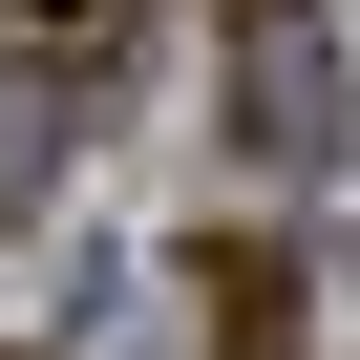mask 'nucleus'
Here are the masks:
<instances>
[{
  "label": "nucleus",
  "instance_id": "1",
  "mask_svg": "<svg viewBox=\"0 0 360 360\" xmlns=\"http://www.w3.org/2000/svg\"><path fill=\"white\" fill-rule=\"evenodd\" d=\"M191 318H212V360H276L297 339V255L276 233H191Z\"/></svg>",
  "mask_w": 360,
  "mask_h": 360
},
{
  "label": "nucleus",
  "instance_id": "2",
  "mask_svg": "<svg viewBox=\"0 0 360 360\" xmlns=\"http://www.w3.org/2000/svg\"><path fill=\"white\" fill-rule=\"evenodd\" d=\"M233 106H255V148H276V169H318V148H339V64H318L297 22H255V64H233Z\"/></svg>",
  "mask_w": 360,
  "mask_h": 360
},
{
  "label": "nucleus",
  "instance_id": "3",
  "mask_svg": "<svg viewBox=\"0 0 360 360\" xmlns=\"http://www.w3.org/2000/svg\"><path fill=\"white\" fill-rule=\"evenodd\" d=\"M0 43H22L43 85H85V64H127V0H0Z\"/></svg>",
  "mask_w": 360,
  "mask_h": 360
}]
</instances>
